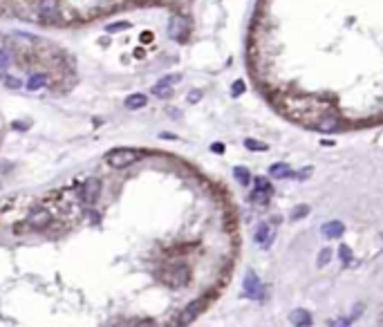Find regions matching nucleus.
Wrapping results in <instances>:
<instances>
[{
    "instance_id": "obj_1",
    "label": "nucleus",
    "mask_w": 383,
    "mask_h": 327,
    "mask_svg": "<svg viewBox=\"0 0 383 327\" xmlns=\"http://www.w3.org/2000/svg\"><path fill=\"white\" fill-rule=\"evenodd\" d=\"M139 159H141V152L135 150V148H114V150H110L105 155V161L112 168H128Z\"/></svg>"
},
{
    "instance_id": "obj_2",
    "label": "nucleus",
    "mask_w": 383,
    "mask_h": 327,
    "mask_svg": "<svg viewBox=\"0 0 383 327\" xmlns=\"http://www.w3.org/2000/svg\"><path fill=\"white\" fill-rule=\"evenodd\" d=\"M188 32H190V23H188V18H186L184 14H175V16H170L168 36L173 38V41H184V38L188 36Z\"/></svg>"
},
{
    "instance_id": "obj_3",
    "label": "nucleus",
    "mask_w": 383,
    "mask_h": 327,
    "mask_svg": "<svg viewBox=\"0 0 383 327\" xmlns=\"http://www.w3.org/2000/svg\"><path fill=\"white\" fill-rule=\"evenodd\" d=\"M181 81V74H168L164 79H159L155 85H152V94L157 99H168L173 94V83H179Z\"/></svg>"
},
{
    "instance_id": "obj_4",
    "label": "nucleus",
    "mask_w": 383,
    "mask_h": 327,
    "mask_svg": "<svg viewBox=\"0 0 383 327\" xmlns=\"http://www.w3.org/2000/svg\"><path fill=\"white\" fill-rule=\"evenodd\" d=\"M101 180H97V177H90L88 182L83 184V191H81V197H83V202L88 206H92V204H97V200H99V195H101Z\"/></svg>"
},
{
    "instance_id": "obj_5",
    "label": "nucleus",
    "mask_w": 383,
    "mask_h": 327,
    "mask_svg": "<svg viewBox=\"0 0 383 327\" xmlns=\"http://www.w3.org/2000/svg\"><path fill=\"white\" fill-rule=\"evenodd\" d=\"M242 294L247 298H260L262 296V285H260V280H258V276L253 271H247V276H244Z\"/></svg>"
},
{
    "instance_id": "obj_6",
    "label": "nucleus",
    "mask_w": 383,
    "mask_h": 327,
    "mask_svg": "<svg viewBox=\"0 0 383 327\" xmlns=\"http://www.w3.org/2000/svg\"><path fill=\"white\" fill-rule=\"evenodd\" d=\"M204 309V300L202 298H198V300H190L188 305L184 307V311L179 314V323L181 325H188V323H193L195 318H198V314Z\"/></svg>"
},
{
    "instance_id": "obj_7",
    "label": "nucleus",
    "mask_w": 383,
    "mask_h": 327,
    "mask_svg": "<svg viewBox=\"0 0 383 327\" xmlns=\"http://www.w3.org/2000/svg\"><path fill=\"white\" fill-rule=\"evenodd\" d=\"M50 222H52V213L45 209H34L30 213V218H27V224L32 229H45V227H50Z\"/></svg>"
},
{
    "instance_id": "obj_8",
    "label": "nucleus",
    "mask_w": 383,
    "mask_h": 327,
    "mask_svg": "<svg viewBox=\"0 0 383 327\" xmlns=\"http://www.w3.org/2000/svg\"><path fill=\"white\" fill-rule=\"evenodd\" d=\"M168 280H170V285H175V287H184L186 282L190 280V269L186 267V264H175L173 271L168 273Z\"/></svg>"
},
{
    "instance_id": "obj_9",
    "label": "nucleus",
    "mask_w": 383,
    "mask_h": 327,
    "mask_svg": "<svg viewBox=\"0 0 383 327\" xmlns=\"http://www.w3.org/2000/svg\"><path fill=\"white\" fill-rule=\"evenodd\" d=\"M38 14H41L43 21H54L56 14H59V0H41Z\"/></svg>"
},
{
    "instance_id": "obj_10",
    "label": "nucleus",
    "mask_w": 383,
    "mask_h": 327,
    "mask_svg": "<svg viewBox=\"0 0 383 327\" xmlns=\"http://www.w3.org/2000/svg\"><path fill=\"white\" fill-rule=\"evenodd\" d=\"M320 233H323L327 240L341 238V235L345 233V224H343V222H338V220H332V222H325V224H323V229H320Z\"/></svg>"
},
{
    "instance_id": "obj_11",
    "label": "nucleus",
    "mask_w": 383,
    "mask_h": 327,
    "mask_svg": "<svg viewBox=\"0 0 383 327\" xmlns=\"http://www.w3.org/2000/svg\"><path fill=\"white\" fill-rule=\"evenodd\" d=\"M338 117H334V114H323V117H318V121H316V130L318 132H334L338 130Z\"/></svg>"
},
{
    "instance_id": "obj_12",
    "label": "nucleus",
    "mask_w": 383,
    "mask_h": 327,
    "mask_svg": "<svg viewBox=\"0 0 383 327\" xmlns=\"http://www.w3.org/2000/svg\"><path fill=\"white\" fill-rule=\"evenodd\" d=\"M253 240H256V244H260L262 249H269V244H271V227L269 224H260V227L256 229V233H253Z\"/></svg>"
},
{
    "instance_id": "obj_13",
    "label": "nucleus",
    "mask_w": 383,
    "mask_h": 327,
    "mask_svg": "<svg viewBox=\"0 0 383 327\" xmlns=\"http://www.w3.org/2000/svg\"><path fill=\"white\" fill-rule=\"evenodd\" d=\"M289 323L291 325H298V327H309L314 320H312V314H309L307 309H294L289 314Z\"/></svg>"
},
{
    "instance_id": "obj_14",
    "label": "nucleus",
    "mask_w": 383,
    "mask_h": 327,
    "mask_svg": "<svg viewBox=\"0 0 383 327\" xmlns=\"http://www.w3.org/2000/svg\"><path fill=\"white\" fill-rule=\"evenodd\" d=\"M146 103H148V97L143 92H135V94H130V97H126V101H123L126 110H141V108H146Z\"/></svg>"
},
{
    "instance_id": "obj_15",
    "label": "nucleus",
    "mask_w": 383,
    "mask_h": 327,
    "mask_svg": "<svg viewBox=\"0 0 383 327\" xmlns=\"http://www.w3.org/2000/svg\"><path fill=\"white\" fill-rule=\"evenodd\" d=\"M269 175L282 180V177H291V171H289V166H287V164H271Z\"/></svg>"
},
{
    "instance_id": "obj_16",
    "label": "nucleus",
    "mask_w": 383,
    "mask_h": 327,
    "mask_svg": "<svg viewBox=\"0 0 383 327\" xmlns=\"http://www.w3.org/2000/svg\"><path fill=\"white\" fill-rule=\"evenodd\" d=\"M45 85H47V76H45V74H34L30 81H27V88H30L32 92H36V90L45 88Z\"/></svg>"
},
{
    "instance_id": "obj_17",
    "label": "nucleus",
    "mask_w": 383,
    "mask_h": 327,
    "mask_svg": "<svg viewBox=\"0 0 383 327\" xmlns=\"http://www.w3.org/2000/svg\"><path fill=\"white\" fill-rule=\"evenodd\" d=\"M233 177H236L242 186H247L249 182H251V175H249V171L244 166H236V168H233Z\"/></svg>"
},
{
    "instance_id": "obj_18",
    "label": "nucleus",
    "mask_w": 383,
    "mask_h": 327,
    "mask_svg": "<svg viewBox=\"0 0 383 327\" xmlns=\"http://www.w3.org/2000/svg\"><path fill=\"white\" fill-rule=\"evenodd\" d=\"M307 215H309V206L307 204H298L294 211H291L289 220L291 222H296V220H303V218H307Z\"/></svg>"
},
{
    "instance_id": "obj_19",
    "label": "nucleus",
    "mask_w": 383,
    "mask_h": 327,
    "mask_svg": "<svg viewBox=\"0 0 383 327\" xmlns=\"http://www.w3.org/2000/svg\"><path fill=\"white\" fill-rule=\"evenodd\" d=\"M0 81H3V83L7 85L9 90H18V88H23V81H21V79H16V76H9V74H0Z\"/></svg>"
},
{
    "instance_id": "obj_20",
    "label": "nucleus",
    "mask_w": 383,
    "mask_h": 327,
    "mask_svg": "<svg viewBox=\"0 0 383 327\" xmlns=\"http://www.w3.org/2000/svg\"><path fill=\"white\" fill-rule=\"evenodd\" d=\"M269 197H271L269 191L256 189V191H253V193H251V202H256V204H267V202H269Z\"/></svg>"
},
{
    "instance_id": "obj_21",
    "label": "nucleus",
    "mask_w": 383,
    "mask_h": 327,
    "mask_svg": "<svg viewBox=\"0 0 383 327\" xmlns=\"http://www.w3.org/2000/svg\"><path fill=\"white\" fill-rule=\"evenodd\" d=\"M123 30H130V23H128V21L110 23V25L105 27V32H108V34H117V32H123Z\"/></svg>"
},
{
    "instance_id": "obj_22",
    "label": "nucleus",
    "mask_w": 383,
    "mask_h": 327,
    "mask_svg": "<svg viewBox=\"0 0 383 327\" xmlns=\"http://www.w3.org/2000/svg\"><path fill=\"white\" fill-rule=\"evenodd\" d=\"M244 148H247V150H253V152H260V150H267V143L256 141V139H244Z\"/></svg>"
},
{
    "instance_id": "obj_23",
    "label": "nucleus",
    "mask_w": 383,
    "mask_h": 327,
    "mask_svg": "<svg viewBox=\"0 0 383 327\" xmlns=\"http://www.w3.org/2000/svg\"><path fill=\"white\" fill-rule=\"evenodd\" d=\"M329 260H332V249H329V247L320 249V253H318V267H325V264H329Z\"/></svg>"
},
{
    "instance_id": "obj_24",
    "label": "nucleus",
    "mask_w": 383,
    "mask_h": 327,
    "mask_svg": "<svg viewBox=\"0 0 383 327\" xmlns=\"http://www.w3.org/2000/svg\"><path fill=\"white\" fill-rule=\"evenodd\" d=\"M338 256H341V262H343V264H349V262H352V249H349L347 244H341V249H338Z\"/></svg>"
},
{
    "instance_id": "obj_25",
    "label": "nucleus",
    "mask_w": 383,
    "mask_h": 327,
    "mask_svg": "<svg viewBox=\"0 0 383 327\" xmlns=\"http://www.w3.org/2000/svg\"><path fill=\"white\" fill-rule=\"evenodd\" d=\"M247 90V85H244V81H236V83L231 85V97H240V94Z\"/></svg>"
},
{
    "instance_id": "obj_26",
    "label": "nucleus",
    "mask_w": 383,
    "mask_h": 327,
    "mask_svg": "<svg viewBox=\"0 0 383 327\" xmlns=\"http://www.w3.org/2000/svg\"><path fill=\"white\" fill-rule=\"evenodd\" d=\"M256 189H262V191H269V193H274V189H271L269 180H265V177H256Z\"/></svg>"
},
{
    "instance_id": "obj_27",
    "label": "nucleus",
    "mask_w": 383,
    "mask_h": 327,
    "mask_svg": "<svg viewBox=\"0 0 383 327\" xmlns=\"http://www.w3.org/2000/svg\"><path fill=\"white\" fill-rule=\"evenodd\" d=\"M7 67H9V54L5 50H0V72L7 70Z\"/></svg>"
},
{
    "instance_id": "obj_28",
    "label": "nucleus",
    "mask_w": 383,
    "mask_h": 327,
    "mask_svg": "<svg viewBox=\"0 0 383 327\" xmlns=\"http://www.w3.org/2000/svg\"><path fill=\"white\" fill-rule=\"evenodd\" d=\"M200 99H202V92H200V90H190L188 97H186V101H188V103H198Z\"/></svg>"
},
{
    "instance_id": "obj_29",
    "label": "nucleus",
    "mask_w": 383,
    "mask_h": 327,
    "mask_svg": "<svg viewBox=\"0 0 383 327\" xmlns=\"http://www.w3.org/2000/svg\"><path fill=\"white\" fill-rule=\"evenodd\" d=\"M327 325H334V327H341V325H352V318H338V320H329Z\"/></svg>"
},
{
    "instance_id": "obj_30",
    "label": "nucleus",
    "mask_w": 383,
    "mask_h": 327,
    "mask_svg": "<svg viewBox=\"0 0 383 327\" xmlns=\"http://www.w3.org/2000/svg\"><path fill=\"white\" fill-rule=\"evenodd\" d=\"M211 150H213V152H224V143H213V146H211Z\"/></svg>"
},
{
    "instance_id": "obj_31",
    "label": "nucleus",
    "mask_w": 383,
    "mask_h": 327,
    "mask_svg": "<svg viewBox=\"0 0 383 327\" xmlns=\"http://www.w3.org/2000/svg\"><path fill=\"white\" fill-rule=\"evenodd\" d=\"M161 137H164V139H170V141H173V139H177L175 134H168V132H164V134H161Z\"/></svg>"
}]
</instances>
